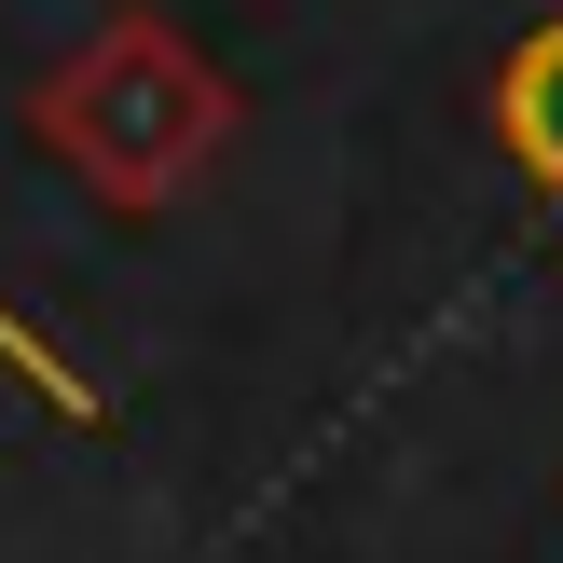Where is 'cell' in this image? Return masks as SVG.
Segmentation results:
<instances>
[{"label":"cell","mask_w":563,"mask_h":563,"mask_svg":"<svg viewBox=\"0 0 563 563\" xmlns=\"http://www.w3.org/2000/svg\"><path fill=\"white\" fill-rule=\"evenodd\" d=\"M495 124H509V152L563 192V27H537V42L509 55V97H495Z\"/></svg>","instance_id":"7a4b0ae2"},{"label":"cell","mask_w":563,"mask_h":563,"mask_svg":"<svg viewBox=\"0 0 563 563\" xmlns=\"http://www.w3.org/2000/svg\"><path fill=\"white\" fill-rule=\"evenodd\" d=\"M42 137L110 192V207H152V192H179L192 152L220 137V82L192 69L179 27L124 14V27H97V55L42 97Z\"/></svg>","instance_id":"6da1fadb"},{"label":"cell","mask_w":563,"mask_h":563,"mask_svg":"<svg viewBox=\"0 0 563 563\" xmlns=\"http://www.w3.org/2000/svg\"><path fill=\"white\" fill-rule=\"evenodd\" d=\"M0 357H14V372H27V385H42V399H55V412H82V427H97V385H82V372H69V357H55V344H42V330H27V317H14V302H0Z\"/></svg>","instance_id":"3957f363"}]
</instances>
